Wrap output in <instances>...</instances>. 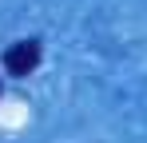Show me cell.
<instances>
[{
  "label": "cell",
  "instance_id": "6da1fadb",
  "mask_svg": "<svg viewBox=\"0 0 147 143\" xmlns=\"http://www.w3.org/2000/svg\"><path fill=\"white\" fill-rule=\"evenodd\" d=\"M40 40H16V44L4 48V72L8 76H16V80H24L32 72L40 68Z\"/></svg>",
  "mask_w": 147,
  "mask_h": 143
}]
</instances>
